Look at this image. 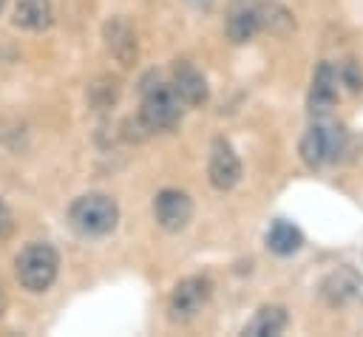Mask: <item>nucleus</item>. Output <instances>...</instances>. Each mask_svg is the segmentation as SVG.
I'll use <instances>...</instances> for the list:
<instances>
[{
    "label": "nucleus",
    "instance_id": "obj_20",
    "mask_svg": "<svg viewBox=\"0 0 363 337\" xmlns=\"http://www.w3.org/2000/svg\"><path fill=\"white\" fill-rule=\"evenodd\" d=\"M3 6H6V0H0V11H3Z\"/></svg>",
    "mask_w": 363,
    "mask_h": 337
},
{
    "label": "nucleus",
    "instance_id": "obj_3",
    "mask_svg": "<svg viewBox=\"0 0 363 337\" xmlns=\"http://www.w3.org/2000/svg\"><path fill=\"white\" fill-rule=\"evenodd\" d=\"M182 102L176 99L170 85L162 82H147L142 88V105H139V122L147 127V133H159V130H170L179 122V108Z\"/></svg>",
    "mask_w": 363,
    "mask_h": 337
},
{
    "label": "nucleus",
    "instance_id": "obj_7",
    "mask_svg": "<svg viewBox=\"0 0 363 337\" xmlns=\"http://www.w3.org/2000/svg\"><path fill=\"white\" fill-rule=\"evenodd\" d=\"M102 42H105V51H108L122 68H130V65L136 62V57H139L136 31H133V25H130L122 14L105 20V25H102Z\"/></svg>",
    "mask_w": 363,
    "mask_h": 337
},
{
    "label": "nucleus",
    "instance_id": "obj_10",
    "mask_svg": "<svg viewBox=\"0 0 363 337\" xmlns=\"http://www.w3.org/2000/svg\"><path fill=\"white\" fill-rule=\"evenodd\" d=\"M360 289H363V275L354 266H337L320 280V297L332 309L352 303L360 295Z\"/></svg>",
    "mask_w": 363,
    "mask_h": 337
},
{
    "label": "nucleus",
    "instance_id": "obj_15",
    "mask_svg": "<svg viewBox=\"0 0 363 337\" xmlns=\"http://www.w3.org/2000/svg\"><path fill=\"white\" fill-rule=\"evenodd\" d=\"M267 249L272 252V255H281V258H286V255H295L301 246H303V232L295 227V224H289V221H275L269 229H267Z\"/></svg>",
    "mask_w": 363,
    "mask_h": 337
},
{
    "label": "nucleus",
    "instance_id": "obj_13",
    "mask_svg": "<svg viewBox=\"0 0 363 337\" xmlns=\"http://www.w3.org/2000/svg\"><path fill=\"white\" fill-rule=\"evenodd\" d=\"M51 3L48 0H14L11 23L26 31H45L51 25Z\"/></svg>",
    "mask_w": 363,
    "mask_h": 337
},
{
    "label": "nucleus",
    "instance_id": "obj_9",
    "mask_svg": "<svg viewBox=\"0 0 363 337\" xmlns=\"http://www.w3.org/2000/svg\"><path fill=\"white\" fill-rule=\"evenodd\" d=\"M170 88H173L176 99L182 105H187V108H201L207 102V96H210V85H207L204 74L193 62H187V59H179L173 65V82H170Z\"/></svg>",
    "mask_w": 363,
    "mask_h": 337
},
{
    "label": "nucleus",
    "instance_id": "obj_5",
    "mask_svg": "<svg viewBox=\"0 0 363 337\" xmlns=\"http://www.w3.org/2000/svg\"><path fill=\"white\" fill-rule=\"evenodd\" d=\"M210 292H213V283L210 278L204 275H193V278H184L173 286L170 292V300H167V314L173 323H187L193 320L201 306L210 300Z\"/></svg>",
    "mask_w": 363,
    "mask_h": 337
},
{
    "label": "nucleus",
    "instance_id": "obj_8",
    "mask_svg": "<svg viewBox=\"0 0 363 337\" xmlns=\"http://www.w3.org/2000/svg\"><path fill=\"white\" fill-rule=\"evenodd\" d=\"M207 178L216 190H233L241 181V159L235 156L233 144L227 139H213L210 161H207Z\"/></svg>",
    "mask_w": 363,
    "mask_h": 337
},
{
    "label": "nucleus",
    "instance_id": "obj_18",
    "mask_svg": "<svg viewBox=\"0 0 363 337\" xmlns=\"http://www.w3.org/2000/svg\"><path fill=\"white\" fill-rule=\"evenodd\" d=\"M6 306H9V297H6V289L0 286V320H3V314H6Z\"/></svg>",
    "mask_w": 363,
    "mask_h": 337
},
{
    "label": "nucleus",
    "instance_id": "obj_11",
    "mask_svg": "<svg viewBox=\"0 0 363 337\" xmlns=\"http://www.w3.org/2000/svg\"><path fill=\"white\" fill-rule=\"evenodd\" d=\"M261 28V11L255 6H250L247 0H235L227 8V20H224V31L230 37V42H250Z\"/></svg>",
    "mask_w": 363,
    "mask_h": 337
},
{
    "label": "nucleus",
    "instance_id": "obj_17",
    "mask_svg": "<svg viewBox=\"0 0 363 337\" xmlns=\"http://www.w3.org/2000/svg\"><path fill=\"white\" fill-rule=\"evenodd\" d=\"M11 229H14V215H11L9 204L0 198V241H3V238H9V235H11Z\"/></svg>",
    "mask_w": 363,
    "mask_h": 337
},
{
    "label": "nucleus",
    "instance_id": "obj_2",
    "mask_svg": "<svg viewBox=\"0 0 363 337\" xmlns=\"http://www.w3.org/2000/svg\"><path fill=\"white\" fill-rule=\"evenodd\" d=\"M57 272H60V252L51 244H43V241L26 244L14 258V275L20 286L31 295L48 292L57 280Z\"/></svg>",
    "mask_w": 363,
    "mask_h": 337
},
{
    "label": "nucleus",
    "instance_id": "obj_19",
    "mask_svg": "<svg viewBox=\"0 0 363 337\" xmlns=\"http://www.w3.org/2000/svg\"><path fill=\"white\" fill-rule=\"evenodd\" d=\"M184 3H190V6H210L213 0H184Z\"/></svg>",
    "mask_w": 363,
    "mask_h": 337
},
{
    "label": "nucleus",
    "instance_id": "obj_16",
    "mask_svg": "<svg viewBox=\"0 0 363 337\" xmlns=\"http://www.w3.org/2000/svg\"><path fill=\"white\" fill-rule=\"evenodd\" d=\"M337 79H343L352 91H360V88H363V74H360V68H357V62H354V59H346V62L340 65Z\"/></svg>",
    "mask_w": 363,
    "mask_h": 337
},
{
    "label": "nucleus",
    "instance_id": "obj_1",
    "mask_svg": "<svg viewBox=\"0 0 363 337\" xmlns=\"http://www.w3.org/2000/svg\"><path fill=\"white\" fill-rule=\"evenodd\" d=\"M68 224L82 238H102L119 224V204L108 193H85L71 201Z\"/></svg>",
    "mask_w": 363,
    "mask_h": 337
},
{
    "label": "nucleus",
    "instance_id": "obj_4",
    "mask_svg": "<svg viewBox=\"0 0 363 337\" xmlns=\"http://www.w3.org/2000/svg\"><path fill=\"white\" fill-rule=\"evenodd\" d=\"M343 142H346V133L337 122H315L303 133L298 150L309 167H323L337 159V153L343 150Z\"/></svg>",
    "mask_w": 363,
    "mask_h": 337
},
{
    "label": "nucleus",
    "instance_id": "obj_12",
    "mask_svg": "<svg viewBox=\"0 0 363 337\" xmlns=\"http://www.w3.org/2000/svg\"><path fill=\"white\" fill-rule=\"evenodd\" d=\"M335 99H337V71L329 62H320L309 88V110L315 116H323L335 105Z\"/></svg>",
    "mask_w": 363,
    "mask_h": 337
},
{
    "label": "nucleus",
    "instance_id": "obj_6",
    "mask_svg": "<svg viewBox=\"0 0 363 337\" xmlns=\"http://www.w3.org/2000/svg\"><path fill=\"white\" fill-rule=\"evenodd\" d=\"M153 218L164 232H182L193 218V201L182 190H162L153 198Z\"/></svg>",
    "mask_w": 363,
    "mask_h": 337
},
{
    "label": "nucleus",
    "instance_id": "obj_14",
    "mask_svg": "<svg viewBox=\"0 0 363 337\" xmlns=\"http://www.w3.org/2000/svg\"><path fill=\"white\" fill-rule=\"evenodd\" d=\"M286 320L289 317H286L284 306H261L252 314V320L244 326L241 334H247V337H275L286 329Z\"/></svg>",
    "mask_w": 363,
    "mask_h": 337
}]
</instances>
